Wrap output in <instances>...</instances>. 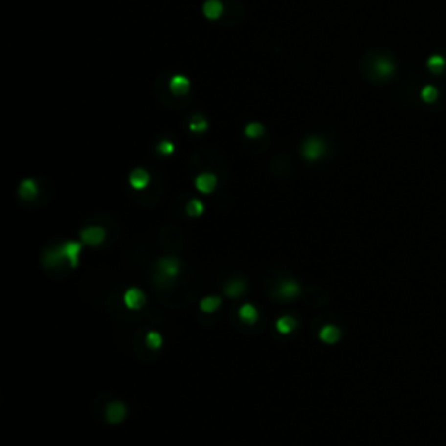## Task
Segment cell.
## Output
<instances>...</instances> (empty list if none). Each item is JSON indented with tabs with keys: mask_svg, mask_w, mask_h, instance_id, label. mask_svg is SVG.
Masks as SVG:
<instances>
[{
	"mask_svg": "<svg viewBox=\"0 0 446 446\" xmlns=\"http://www.w3.org/2000/svg\"><path fill=\"white\" fill-rule=\"evenodd\" d=\"M324 150H326V147H324V141L319 138H309L303 143V157H305L307 160H317L321 159V157L324 156Z\"/></svg>",
	"mask_w": 446,
	"mask_h": 446,
	"instance_id": "obj_1",
	"label": "cell"
},
{
	"mask_svg": "<svg viewBox=\"0 0 446 446\" xmlns=\"http://www.w3.org/2000/svg\"><path fill=\"white\" fill-rule=\"evenodd\" d=\"M105 235H107V232L101 227H88L80 232L82 241L86 244H89V246H100L105 241Z\"/></svg>",
	"mask_w": 446,
	"mask_h": 446,
	"instance_id": "obj_2",
	"label": "cell"
},
{
	"mask_svg": "<svg viewBox=\"0 0 446 446\" xmlns=\"http://www.w3.org/2000/svg\"><path fill=\"white\" fill-rule=\"evenodd\" d=\"M61 249H63V255L67 262L70 263V267L75 268L79 265V255L82 251V244L77 243V241H68V243L61 244Z\"/></svg>",
	"mask_w": 446,
	"mask_h": 446,
	"instance_id": "obj_3",
	"label": "cell"
},
{
	"mask_svg": "<svg viewBox=\"0 0 446 446\" xmlns=\"http://www.w3.org/2000/svg\"><path fill=\"white\" fill-rule=\"evenodd\" d=\"M124 303H126L128 309H133V311L141 309V307L145 305L143 291L138 290V288H129V290L124 293Z\"/></svg>",
	"mask_w": 446,
	"mask_h": 446,
	"instance_id": "obj_4",
	"label": "cell"
},
{
	"mask_svg": "<svg viewBox=\"0 0 446 446\" xmlns=\"http://www.w3.org/2000/svg\"><path fill=\"white\" fill-rule=\"evenodd\" d=\"M179 260L178 258H162L159 262V274L164 279H173L179 274Z\"/></svg>",
	"mask_w": 446,
	"mask_h": 446,
	"instance_id": "obj_5",
	"label": "cell"
},
{
	"mask_svg": "<svg viewBox=\"0 0 446 446\" xmlns=\"http://www.w3.org/2000/svg\"><path fill=\"white\" fill-rule=\"evenodd\" d=\"M195 187H197L199 192H202V194H209L216 187V176L213 173H201L195 178Z\"/></svg>",
	"mask_w": 446,
	"mask_h": 446,
	"instance_id": "obj_6",
	"label": "cell"
},
{
	"mask_svg": "<svg viewBox=\"0 0 446 446\" xmlns=\"http://www.w3.org/2000/svg\"><path fill=\"white\" fill-rule=\"evenodd\" d=\"M126 418V406L122 402L113 401L107 406V420L110 424H120Z\"/></svg>",
	"mask_w": 446,
	"mask_h": 446,
	"instance_id": "obj_7",
	"label": "cell"
},
{
	"mask_svg": "<svg viewBox=\"0 0 446 446\" xmlns=\"http://www.w3.org/2000/svg\"><path fill=\"white\" fill-rule=\"evenodd\" d=\"M277 295L286 300L295 298V296L300 295V284L296 281H293V279H286V281H283V283L279 284Z\"/></svg>",
	"mask_w": 446,
	"mask_h": 446,
	"instance_id": "obj_8",
	"label": "cell"
},
{
	"mask_svg": "<svg viewBox=\"0 0 446 446\" xmlns=\"http://www.w3.org/2000/svg\"><path fill=\"white\" fill-rule=\"evenodd\" d=\"M148 181H150V175H148L145 169H141V167L134 169V171L129 175V185H131L133 188H136V190H143V188L148 185Z\"/></svg>",
	"mask_w": 446,
	"mask_h": 446,
	"instance_id": "obj_9",
	"label": "cell"
},
{
	"mask_svg": "<svg viewBox=\"0 0 446 446\" xmlns=\"http://www.w3.org/2000/svg\"><path fill=\"white\" fill-rule=\"evenodd\" d=\"M42 262H44V265H47V267H58V265L67 262V258H65L61 246H58V247H52V249L45 251Z\"/></svg>",
	"mask_w": 446,
	"mask_h": 446,
	"instance_id": "obj_10",
	"label": "cell"
},
{
	"mask_svg": "<svg viewBox=\"0 0 446 446\" xmlns=\"http://www.w3.org/2000/svg\"><path fill=\"white\" fill-rule=\"evenodd\" d=\"M169 89H171L176 96H183V94H187L188 89H190V82H188L187 77L175 75L171 80H169Z\"/></svg>",
	"mask_w": 446,
	"mask_h": 446,
	"instance_id": "obj_11",
	"label": "cell"
},
{
	"mask_svg": "<svg viewBox=\"0 0 446 446\" xmlns=\"http://www.w3.org/2000/svg\"><path fill=\"white\" fill-rule=\"evenodd\" d=\"M340 330L333 324H326L323 330L319 331V338L323 340L324 343H336L340 340Z\"/></svg>",
	"mask_w": 446,
	"mask_h": 446,
	"instance_id": "obj_12",
	"label": "cell"
},
{
	"mask_svg": "<svg viewBox=\"0 0 446 446\" xmlns=\"http://www.w3.org/2000/svg\"><path fill=\"white\" fill-rule=\"evenodd\" d=\"M239 317H241V321H244V323L255 324L256 321H258V311H256L255 305L244 303V305L239 309Z\"/></svg>",
	"mask_w": 446,
	"mask_h": 446,
	"instance_id": "obj_13",
	"label": "cell"
},
{
	"mask_svg": "<svg viewBox=\"0 0 446 446\" xmlns=\"http://www.w3.org/2000/svg\"><path fill=\"white\" fill-rule=\"evenodd\" d=\"M202 9H204L206 18H209V20H218L223 12V4L220 0H206V4H204Z\"/></svg>",
	"mask_w": 446,
	"mask_h": 446,
	"instance_id": "obj_14",
	"label": "cell"
},
{
	"mask_svg": "<svg viewBox=\"0 0 446 446\" xmlns=\"http://www.w3.org/2000/svg\"><path fill=\"white\" fill-rule=\"evenodd\" d=\"M296 324H298V323H296V319H295V317H291V315H283V317H279V319H277V323H275V328H277L279 333L288 334V333H291V331L295 330Z\"/></svg>",
	"mask_w": 446,
	"mask_h": 446,
	"instance_id": "obj_15",
	"label": "cell"
},
{
	"mask_svg": "<svg viewBox=\"0 0 446 446\" xmlns=\"http://www.w3.org/2000/svg\"><path fill=\"white\" fill-rule=\"evenodd\" d=\"M244 291H246V283H244L243 279H232L230 283L225 286V293H227L228 296H232V298L241 296Z\"/></svg>",
	"mask_w": 446,
	"mask_h": 446,
	"instance_id": "obj_16",
	"label": "cell"
},
{
	"mask_svg": "<svg viewBox=\"0 0 446 446\" xmlns=\"http://www.w3.org/2000/svg\"><path fill=\"white\" fill-rule=\"evenodd\" d=\"M37 194H39V187H37V183L33 179H24V181H21L20 195L23 199H33Z\"/></svg>",
	"mask_w": 446,
	"mask_h": 446,
	"instance_id": "obj_17",
	"label": "cell"
},
{
	"mask_svg": "<svg viewBox=\"0 0 446 446\" xmlns=\"http://www.w3.org/2000/svg\"><path fill=\"white\" fill-rule=\"evenodd\" d=\"M220 305H222L220 296H206V298L201 300V309H202L204 312H207V314L215 312Z\"/></svg>",
	"mask_w": 446,
	"mask_h": 446,
	"instance_id": "obj_18",
	"label": "cell"
},
{
	"mask_svg": "<svg viewBox=\"0 0 446 446\" xmlns=\"http://www.w3.org/2000/svg\"><path fill=\"white\" fill-rule=\"evenodd\" d=\"M188 216H201L204 213V204L199 199H192L187 206Z\"/></svg>",
	"mask_w": 446,
	"mask_h": 446,
	"instance_id": "obj_19",
	"label": "cell"
},
{
	"mask_svg": "<svg viewBox=\"0 0 446 446\" xmlns=\"http://www.w3.org/2000/svg\"><path fill=\"white\" fill-rule=\"evenodd\" d=\"M263 126L262 124H258V122H251V124H247L246 126V136L247 138H260V136L263 134Z\"/></svg>",
	"mask_w": 446,
	"mask_h": 446,
	"instance_id": "obj_20",
	"label": "cell"
},
{
	"mask_svg": "<svg viewBox=\"0 0 446 446\" xmlns=\"http://www.w3.org/2000/svg\"><path fill=\"white\" fill-rule=\"evenodd\" d=\"M147 345L150 347V349H159V347L162 345V336H160L157 331H150V333L147 334Z\"/></svg>",
	"mask_w": 446,
	"mask_h": 446,
	"instance_id": "obj_21",
	"label": "cell"
},
{
	"mask_svg": "<svg viewBox=\"0 0 446 446\" xmlns=\"http://www.w3.org/2000/svg\"><path fill=\"white\" fill-rule=\"evenodd\" d=\"M190 129L192 131H195V133H202V131H206L207 129V122H206V119H202V117H194L192 119V122H190Z\"/></svg>",
	"mask_w": 446,
	"mask_h": 446,
	"instance_id": "obj_22",
	"label": "cell"
},
{
	"mask_svg": "<svg viewBox=\"0 0 446 446\" xmlns=\"http://www.w3.org/2000/svg\"><path fill=\"white\" fill-rule=\"evenodd\" d=\"M377 73L382 77L389 75V73H392V65H390L389 61H379V63H377Z\"/></svg>",
	"mask_w": 446,
	"mask_h": 446,
	"instance_id": "obj_23",
	"label": "cell"
},
{
	"mask_svg": "<svg viewBox=\"0 0 446 446\" xmlns=\"http://www.w3.org/2000/svg\"><path fill=\"white\" fill-rule=\"evenodd\" d=\"M157 150L162 154V156H171L173 152H175V145L171 143V141H167V139H164V141H160L159 147H157Z\"/></svg>",
	"mask_w": 446,
	"mask_h": 446,
	"instance_id": "obj_24",
	"label": "cell"
}]
</instances>
